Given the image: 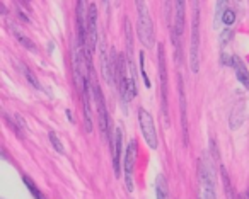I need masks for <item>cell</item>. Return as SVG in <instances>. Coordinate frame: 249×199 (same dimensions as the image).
Wrapping results in <instances>:
<instances>
[{
	"mask_svg": "<svg viewBox=\"0 0 249 199\" xmlns=\"http://www.w3.org/2000/svg\"><path fill=\"white\" fill-rule=\"evenodd\" d=\"M137 4V14H139V26H137V33L145 48H152L156 43V34H154V22L150 19L149 9H147L145 0H135Z\"/></svg>",
	"mask_w": 249,
	"mask_h": 199,
	"instance_id": "cell-1",
	"label": "cell"
},
{
	"mask_svg": "<svg viewBox=\"0 0 249 199\" xmlns=\"http://www.w3.org/2000/svg\"><path fill=\"white\" fill-rule=\"evenodd\" d=\"M191 72L200 70V0H193V24H191V46H190Z\"/></svg>",
	"mask_w": 249,
	"mask_h": 199,
	"instance_id": "cell-2",
	"label": "cell"
},
{
	"mask_svg": "<svg viewBox=\"0 0 249 199\" xmlns=\"http://www.w3.org/2000/svg\"><path fill=\"white\" fill-rule=\"evenodd\" d=\"M90 90L94 94V100H96V109L99 114V126H101V133L104 138L109 136V117H107V109H106V102H104V96L101 92V87L96 80L90 82Z\"/></svg>",
	"mask_w": 249,
	"mask_h": 199,
	"instance_id": "cell-3",
	"label": "cell"
},
{
	"mask_svg": "<svg viewBox=\"0 0 249 199\" xmlns=\"http://www.w3.org/2000/svg\"><path fill=\"white\" fill-rule=\"evenodd\" d=\"M139 121H140V130H142V134L145 138V143L149 145L152 150L157 148V131H156V124H154V119L150 116V113L147 109H140L139 111Z\"/></svg>",
	"mask_w": 249,
	"mask_h": 199,
	"instance_id": "cell-4",
	"label": "cell"
},
{
	"mask_svg": "<svg viewBox=\"0 0 249 199\" xmlns=\"http://www.w3.org/2000/svg\"><path fill=\"white\" fill-rule=\"evenodd\" d=\"M135 160H137V141L132 140L128 143V148H126V153H124V185H126V191L132 192L135 189V184H133V168H135Z\"/></svg>",
	"mask_w": 249,
	"mask_h": 199,
	"instance_id": "cell-5",
	"label": "cell"
},
{
	"mask_svg": "<svg viewBox=\"0 0 249 199\" xmlns=\"http://www.w3.org/2000/svg\"><path fill=\"white\" fill-rule=\"evenodd\" d=\"M157 62H159V82H160L162 114L166 116L167 123H169V117H167V68H166V53H164L162 45H159V56H157Z\"/></svg>",
	"mask_w": 249,
	"mask_h": 199,
	"instance_id": "cell-6",
	"label": "cell"
},
{
	"mask_svg": "<svg viewBox=\"0 0 249 199\" xmlns=\"http://www.w3.org/2000/svg\"><path fill=\"white\" fill-rule=\"evenodd\" d=\"M184 22H186V0H174V26H173L174 43L184 33Z\"/></svg>",
	"mask_w": 249,
	"mask_h": 199,
	"instance_id": "cell-7",
	"label": "cell"
},
{
	"mask_svg": "<svg viewBox=\"0 0 249 199\" xmlns=\"http://www.w3.org/2000/svg\"><path fill=\"white\" fill-rule=\"evenodd\" d=\"M87 38H89V50L90 53L96 50L97 45V7L96 4L89 5V17H87Z\"/></svg>",
	"mask_w": 249,
	"mask_h": 199,
	"instance_id": "cell-8",
	"label": "cell"
},
{
	"mask_svg": "<svg viewBox=\"0 0 249 199\" xmlns=\"http://www.w3.org/2000/svg\"><path fill=\"white\" fill-rule=\"evenodd\" d=\"M90 82H86L82 87V104H84V128L87 133H92L94 121H92V109H90Z\"/></svg>",
	"mask_w": 249,
	"mask_h": 199,
	"instance_id": "cell-9",
	"label": "cell"
},
{
	"mask_svg": "<svg viewBox=\"0 0 249 199\" xmlns=\"http://www.w3.org/2000/svg\"><path fill=\"white\" fill-rule=\"evenodd\" d=\"M121 151H123V131L121 128H118L114 134V174L116 177L121 175Z\"/></svg>",
	"mask_w": 249,
	"mask_h": 199,
	"instance_id": "cell-10",
	"label": "cell"
},
{
	"mask_svg": "<svg viewBox=\"0 0 249 199\" xmlns=\"http://www.w3.org/2000/svg\"><path fill=\"white\" fill-rule=\"evenodd\" d=\"M179 99H181V123H183V133H184V145H188V119H186V97H184L183 82L179 77Z\"/></svg>",
	"mask_w": 249,
	"mask_h": 199,
	"instance_id": "cell-11",
	"label": "cell"
},
{
	"mask_svg": "<svg viewBox=\"0 0 249 199\" xmlns=\"http://www.w3.org/2000/svg\"><path fill=\"white\" fill-rule=\"evenodd\" d=\"M12 34H14V38L19 41V45L22 46V48L29 50V51H36V45L31 41V38H28V36L24 34V33L21 31V29H18V26H12L11 28Z\"/></svg>",
	"mask_w": 249,
	"mask_h": 199,
	"instance_id": "cell-12",
	"label": "cell"
},
{
	"mask_svg": "<svg viewBox=\"0 0 249 199\" xmlns=\"http://www.w3.org/2000/svg\"><path fill=\"white\" fill-rule=\"evenodd\" d=\"M234 68H235V75H237L239 82L249 90V72H248V68H246V65L237 56H235V60H234Z\"/></svg>",
	"mask_w": 249,
	"mask_h": 199,
	"instance_id": "cell-13",
	"label": "cell"
},
{
	"mask_svg": "<svg viewBox=\"0 0 249 199\" xmlns=\"http://www.w3.org/2000/svg\"><path fill=\"white\" fill-rule=\"evenodd\" d=\"M156 194H157V199H167V182L164 175H157Z\"/></svg>",
	"mask_w": 249,
	"mask_h": 199,
	"instance_id": "cell-14",
	"label": "cell"
},
{
	"mask_svg": "<svg viewBox=\"0 0 249 199\" xmlns=\"http://www.w3.org/2000/svg\"><path fill=\"white\" fill-rule=\"evenodd\" d=\"M22 182H24L26 185H28V189H29V192H31L33 196H35V199H46L45 196H43V192L38 189V185L33 182V179L31 177H28V175H24L22 177Z\"/></svg>",
	"mask_w": 249,
	"mask_h": 199,
	"instance_id": "cell-15",
	"label": "cell"
},
{
	"mask_svg": "<svg viewBox=\"0 0 249 199\" xmlns=\"http://www.w3.org/2000/svg\"><path fill=\"white\" fill-rule=\"evenodd\" d=\"M242 109H234L231 114V128L232 130H235V128H239L242 124Z\"/></svg>",
	"mask_w": 249,
	"mask_h": 199,
	"instance_id": "cell-16",
	"label": "cell"
},
{
	"mask_svg": "<svg viewBox=\"0 0 249 199\" xmlns=\"http://www.w3.org/2000/svg\"><path fill=\"white\" fill-rule=\"evenodd\" d=\"M50 141H52L53 148H55V150L58 151L60 155H63V153H65V150H63V143H62V141H60L58 134H56L55 131H52V133H50Z\"/></svg>",
	"mask_w": 249,
	"mask_h": 199,
	"instance_id": "cell-17",
	"label": "cell"
},
{
	"mask_svg": "<svg viewBox=\"0 0 249 199\" xmlns=\"http://www.w3.org/2000/svg\"><path fill=\"white\" fill-rule=\"evenodd\" d=\"M22 72H24V75H26V79H28V82L31 83V85L35 87V89H38V90L41 89V85H39V80H38V77H36L35 73L31 72V70H29V68H26V66H24V68H22Z\"/></svg>",
	"mask_w": 249,
	"mask_h": 199,
	"instance_id": "cell-18",
	"label": "cell"
},
{
	"mask_svg": "<svg viewBox=\"0 0 249 199\" xmlns=\"http://www.w3.org/2000/svg\"><path fill=\"white\" fill-rule=\"evenodd\" d=\"M222 22H224L225 26H232L235 22V12L227 9V11L224 12V16H222Z\"/></svg>",
	"mask_w": 249,
	"mask_h": 199,
	"instance_id": "cell-19",
	"label": "cell"
},
{
	"mask_svg": "<svg viewBox=\"0 0 249 199\" xmlns=\"http://www.w3.org/2000/svg\"><path fill=\"white\" fill-rule=\"evenodd\" d=\"M232 38V29L231 28H227L225 31H222L220 33V45L222 46H225L229 43V39Z\"/></svg>",
	"mask_w": 249,
	"mask_h": 199,
	"instance_id": "cell-20",
	"label": "cell"
},
{
	"mask_svg": "<svg viewBox=\"0 0 249 199\" xmlns=\"http://www.w3.org/2000/svg\"><path fill=\"white\" fill-rule=\"evenodd\" d=\"M225 5H227V0H218L217 2V9H215V16H217V19H218V16H224V12L227 11L225 9Z\"/></svg>",
	"mask_w": 249,
	"mask_h": 199,
	"instance_id": "cell-21",
	"label": "cell"
},
{
	"mask_svg": "<svg viewBox=\"0 0 249 199\" xmlns=\"http://www.w3.org/2000/svg\"><path fill=\"white\" fill-rule=\"evenodd\" d=\"M143 60H145V56H143V53H140V68H142V77H143V82H145V85H147V87H150V80H149V77H147L145 68H143Z\"/></svg>",
	"mask_w": 249,
	"mask_h": 199,
	"instance_id": "cell-22",
	"label": "cell"
},
{
	"mask_svg": "<svg viewBox=\"0 0 249 199\" xmlns=\"http://www.w3.org/2000/svg\"><path fill=\"white\" fill-rule=\"evenodd\" d=\"M203 199H217L215 189H205V191H203Z\"/></svg>",
	"mask_w": 249,
	"mask_h": 199,
	"instance_id": "cell-23",
	"label": "cell"
}]
</instances>
